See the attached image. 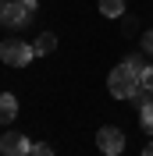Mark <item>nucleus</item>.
<instances>
[{
	"label": "nucleus",
	"instance_id": "1",
	"mask_svg": "<svg viewBox=\"0 0 153 156\" xmlns=\"http://www.w3.org/2000/svg\"><path fill=\"white\" fill-rule=\"evenodd\" d=\"M139 85H143V71L135 68L132 60H121V64L107 75V89H110V96H118V99H132L135 92H139Z\"/></svg>",
	"mask_w": 153,
	"mask_h": 156
},
{
	"label": "nucleus",
	"instance_id": "2",
	"mask_svg": "<svg viewBox=\"0 0 153 156\" xmlns=\"http://www.w3.org/2000/svg\"><path fill=\"white\" fill-rule=\"evenodd\" d=\"M0 57H4V64H11V68H25L32 57H36V46L32 43H25V39H4V46H0Z\"/></svg>",
	"mask_w": 153,
	"mask_h": 156
},
{
	"label": "nucleus",
	"instance_id": "3",
	"mask_svg": "<svg viewBox=\"0 0 153 156\" xmlns=\"http://www.w3.org/2000/svg\"><path fill=\"white\" fill-rule=\"evenodd\" d=\"M32 18V4H18V0H4V7H0V21L7 25V29H21L25 21Z\"/></svg>",
	"mask_w": 153,
	"mask_h": 156
},
{
	"label": "nucleus",
	"instance_id": "4",
	"mask_svg": "<svg viewBox=\"0 0 153 156\" xmlns=\"http://www.w3.org/2000/svg\"><path fill=\"white\" fill-rule=\"evenodd\" d=\"M0 153L4 156H32V142L21 131H7V135L0 138Z\"/></svg>",
	"mask_w": 153,
	"mask_h": 156
},
{
	"label": "nucleus",
	"instance_id": "5",
	"mask_svg": "<svg viewBox=\"0 0 153 156\" xmlns=\"http://www.w3.org/2000/svg\"><path fill=\"white\" fill-rule=\"evenodd\" d=\"M96 146L103 149L107 156H118L125 149V135H121V128H100L96 131Z\"/></svg>",
	"mask_w": 153,
	"mask_h": 156
},
{
	"label": "nucleus",
	"instance_id": "6",
	"mask_svg": "<svg viewBox=\"0 0 153 156\" xmlns=\"http://www.w3.org/2000/svg\"><path fill=\"white\" fill-rule=\"evenodd\" d=\"M32 46H36V57H47V53H54V50H57V36L43 32V36H39L36 43H32Z\"/></svg>",
	"mask_w": 153,
	"mask_h": 156
},
{
	"label": "nucleus",
	"instance_id": "7",
	"mask_svg": "<svg viewBox=\"0 0 153 156\" xmlns=\"http://www.w3.org/2000/svg\"><path fill=\"white\" fill-rule=\"evenodd\" d=\"M0 117H4V121H14V117H18V99L11 96V92L0 96Z\"/></svg>",
	"mask_w": 153,
	"mask_h": 156
},
{
	"label": "nucleus",
	"instance_id": "8",
	"mask_svg": "<svg viewBox=\"0 0 153 156\" xmlns=\"http://www.w3.org/2000/svg\"><path fill=\"white\" fill-rule=\"evenodd\" d=\"M100 14H107V18H121V14H125V0H100Z\"/></svg>",
	"mask_w": 153,
	"mask_h": 156
},
{
	"label": "nucleus",
	"instance_id": "9",
	"mask_svg": "<svg viewBox=\"0 0 153 156\" xmlns=\"http://www.w3.org/2000/svg\"><path fill=\"white\" fill-rule=\"evenodd\" d=\"M139 124H143V131L153 135V99L146 103V107H139Z\"/></svg>",
	"mask_w": 153,
	"mask_h": 156
},
{
	"label": "nucleus",
	"instance_id": "10",
	"mask_svg": "<svg viewBox=\"0 0 153 156\" xmlns=\"http://www.w3.org/2000/svg\"><path fill=\"white\" fill-rule=\"evenodd\" d=\"M32 156H54L50 142H36V146H32Z\"/></svg>",
	"mask_w": 153,
	"mask_h": 156
},
{
	"label": "nucleus",
	"instance_id": "11",
	"mask_svg": "<svg viewBox=\"0 0 153 156\" xmlns=\"http://www.w3.org/2000/svg\"><path fill=\"white\" fill-rule=\"evenodd\" d=\"M143 89H150V92H153V64L143 71Z\"/></svg>",
	"mask_w": 153,
	"mask_h": 156
},
{
	"label": "nucleus",
	"instance_id": "12",
	"mask_svg": "<svg viewBox=\"0 0 153 156\" xmlns=\"http://www.w3.org/2000/svg\"><path fill=\"white\" fill-rule=\"evenodd\" d=\"M143 50H146V53H153V29L143 36Z\"/></svg>",
	"mask_w": 153,
	"mask_h": 156
},
{
	"label": "nucleus",
	"instance_id": "13",
	"mask_svg": "<svg viewBox=\"0 0 153 156\" xmlns=\"http://www.w3.org/2000/svg\"><path fill=\"white\" fill-rule=\"evenodd\" d=\"M143 156H153V142H150V146H146V149H143Z\"/></svg>",
	"mask_w": 153,
	"mask_h": 156
},
{
	"label": "nucleus",
	"instance_id": "14",
	"mask_svg": "<svg viewBox=\"0 0 153 156\" xmlns=\"http://www.w3.org/2000/svg\"><path fill=\"white\" fill-rule=\"evenodd\" d=\"M18 4H36V0H18Z\"/></svg>",
	"mask_w": 153,
	"mask_h": 156
},
{
	"label": "nucleus",
	"instance_id": "15",
	"mask_svg": "<svg viewBox=\"0 0 153 156\" xmlns=\"http://www.w3.org/2000/svg\"><path fill=\"white\" fill-rule=\"evenodd\" d=\"M103 156H107V153H103Z\"/></svg>",
	"mask_w": 153,
	"mask_h": 156
}]
</instances>
